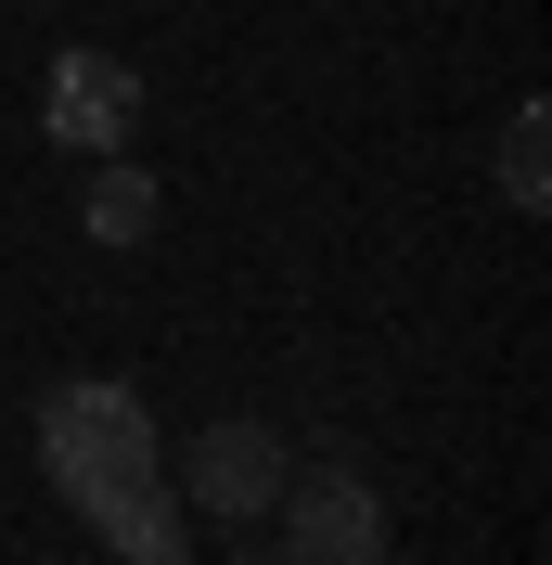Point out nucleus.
<instances>
[{
  "label": "nucleus",
  "mask_w": 552,
  "mask_h": 565,
  "mask_svg": "<svg viewBox=\"0 0 552 565\" xmlns=\"http://www.w3.org/2000/svg\"><path fill=\"white\" fill-rule=\"evenodd\" d=\"M39 476L104 527L116 565H193L180 501H168V437H155L141 386H116V373H65V386L39 398Z\"/></svg>",
  "instance_id": "f257e3e1"
},
{
  "label": "nucleus",
  "mask_w": 552,
  "mask_h": 565,
  "mask_svg": "<svg viewBox=\"0 0 552 565\" xmlns=\"http://www.w3.org/2000/svg\"><path fill=\"white\" fill-rule=\"evenodd\" d=\"M283 476H296V450H283L257 412H219L180 437V489H193V514H219V527H257L283 501Z\"/></svg>",
  "instance_id": "7ed1b4c3"
},
{
  "label": "nucleus",
  "mask_w": 552,
  "mask_h": 565,
  "mask_svg": "<svg viewBox=\"0 0 552 565\" xmlns=\"http://www.w3.org/2000/svg\"><path fill=\"white\" fill-rule=\"evenodd\" d=\"M155 218H168V180L129 168V154H104V168H91V206H77V232H91L104 257H129V245H155Z\"/></svg>",
  "instance_id": "39448f33"
},
{
  "label": "nucleus",
  "mask_w": 552,
  "mask_h": 565,
  "mask_svg": "<svg viewBox=\"0 0 552 565\" xmlns=\"http://www.w3.org/2000/svg\"><path fill=\"white\" fill-rule=\"evenodd\" d=\"M283 565H385V489L373 476H347V462H296L283 476Z\"/></svg>",
  "instance_id": "f03ea898"
},
{
  "label": "nucleus",
  "mask_w": 552,
  "mask_h": 565,
  "mask_svg": "<svg viewBox=\"0 0 552 565\" xmlns=\"http://www.w3.org/2000/svg\"><path fill=\"white\" fill-rule=\"evenodd\" d=\"M39 129L65 141V154H129V129H141V65L129 52H52V77H39Z\"/></svg>",
  "instance_id": "20e7f679"
},
{
  "label": "nucleus",
  "mask_w": 552,
  "mask_h": 565,
  "mask_svg": "<svg viewBox=\"0 0 552 565\" xmlns=\"http://www.w3.org/2000/svg\"><path fill=\"white\" fill-rule=\"evenodd\" d=\"M501 206H514V218L552 206V116L540 104H514V129H501Z\"/></svg>",
  "instance_id": "423d86ee"
},
{
  "label": "nucleus",
  "mask_w": 552,
  "mask_h": 565,
  "mask_svg": "<svg viewBox=\"0 0 552 565\" xmlns=\"http://www.w3.org/2000/svg\"><path fill=\"white\" fill-rule=\"evenodd\" d=\"M257 565H283V553H257Z\"/></svg>",
  "instance_id": "0eeeda50"
}]
</instances>
